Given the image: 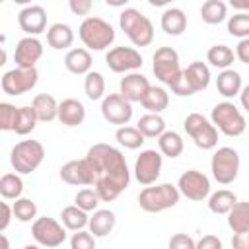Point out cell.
I'll use <instances>...</instances> for the list:
<instances>
[{
	"mask_svg": "<svg viewBox=\"0 0 249 249\" xmlns=\"http://www.w3.org/2000/svg\"><path fill=\"white\" fill-rule=\"evenodd\" d=\"M60 222H62V226L68 231H80V230H86L88 228L89 216H88L86 210L78 208L76 204H70V206H64L60 210Z\"/></svg>",
	"mask_w": 249,
	"mask_h": 249,
	"instance_id": "obj_28",
	"label": "cell"
},
{
	"mask_svg": "<svg viewBox=\"0 0 249 249\" xmlns=\"http://www.w3.org/2000/svg\"><path fill=\"white\" fill-rule=\"evenodd\" d=\"M18 23L25 33V37H37L47 29V10L39 4L25 6L18 14Z\"/></svg>",
	"mask_w": 249,
	"mask_h": 249,
	"instance_id": "obj_17",
	"label": "cell"
},
{
	"mask_svg": "<svg viewBox=\"0 0 249 249\" xmlns=\"http://www.w3.org/2000/svg\"><path fill=\"white\" fill-rule=\"evenodd\" d=\"M60 179L68 185H74V187H89L95 183V173H93V167L91 163L82 158V160H70L66 161L62 167H60Z\"/></svg>",
	"mask_w": 249,
	"mask_h": 249,
	"instance_id": "obj_16",
	"label": "cell"
},
{
	"mask_svg": "<svg viewBox=\"0 0 249 249\" xmlns=\"http://www.w3.org/2000/svg\"><path fill=\"white\" fill-rule=\"evenodd\" d=\"M45 160V146L39 140H21L10 152V163L16 173L29 175Z\"/></svg>",
	"mask_w": 249,
	"mask_h": 249,
	"instance_id": "obj_6",
	"label": "cell"
},
{
	"mask_svg": "<svg viewBox=\"0 0 249 249\" xmlns=\"http://www.w3.org/2000/svg\"><path fill=\"white\" fill-rule=\"evenodd\" d=\"M47 43L54 51H64V49L72 47V43H74V29L62 21L53 23L47 29Z\"/></svg>",
	"mask_w": 249,
	"mask_h": 249,
	"instance_id": "obj_25",
	"label": "cell"
},
{
	"mask_svg": "<svg viewBox=\"0 0 249 249\" xmlns=\"http://www.w3.org/2000/svg\"><path fill=\"white\" fill-rule=\"evenodd\" d=\"M239 165H241V160H239V154L235 148L231 146H222L218 148L214 154H212V160H210V171H212V177L220 183V185H230L237 179L239 175Z\"/></svg>",
	"mask_w": 249,
	"mask_h": 249,
	"instance_id": "obj_7",
	"label": "cell"
},
{
	"mask_svg": "<svg viewBox=\"0 0 249 249\" xmlns=\"http://www.w3.org/2000/svg\"><path fill=\"white\" fill-rule=\"evenodd\" d=\"M228 33L231 37H237L239 41L249 39V14H233L228 18Z\"/></svg>",
	"mask_w": 249,
	"mask_h": 249,
	"instance_id": "obj_40",
	"label": "cell"
},
{
	"mask_svg": "<svg viewBox=\"0 0 249 249\" xmlns=\"http://www.w3.org/2000/svg\"><path fill=\"white\" fill-rule=\"evenodd\" d=\"M16 119H18V107L8 103V101H2L0 103V128L14 132Z\"/></svg>",
	"mask_w": 249,
	"mask_h": 249,
	"instance_id": "obj_43",
	"label": "cell"
},
{
	"mask_svg": "<svg viewBox=\"0 0 249 249\" xmlns=\"http://www.w3.org/2000/svg\"><path fill=\"white\" fill-rule=\"evenodd\" d=\"M117 224V216L113 210L109 208H99L95 210L91 216H89V224H88V230L93 237H107L113 228Z\"/></svg>",
	"mask_w": 249,
	"mask_h": 249,
	"instance_id": "obj_23",
	"label": "cell"
},
{
	"mask_svg": "<svg viewBox=\"0 0 249 249\" xmlns=\"http://www.w3.org/2000/svg\"><path fill=\"white\" fill-rule=\"evenodd\" d=\"M84 91L88 95V99L91 101H99L105 97V78L101 72L91 70L89 74H86L84 78Z\"/></svg>",
	"mask_w": 249,
	"mask_h": 249,
	"instance_id": "obj_39",
	"label": "cell"
},
{
	"mask_svg": "<svg viewBox=\"0 0 249 249\" xmlns=\"http://www.w3.org/2000/svg\"><path fill=\"white\" fill-rule=\"evenodd\" d=\"M2 222H0V233L10 226V220H12V216H14V208L8 204V202H2Z\"/></svg>",
	"mask_w": 249,
	"mask_h": 249,
	"instance_id": "obj_49",
	"label": "cell"
},
{
	"mask_svg": "<svg viewBox=\"0 0 249 249\" xmlns=\"http://www.w3.org/2000/svg\"><path fill=\"white\" fill-rule=\"evenodd\" d=\"M228 226L233 233L249 231V202L237 200L235 206L228 212Z\"/></svg>",
	"mask_w": 249,
	"mask_h": 249,
	"instance_id": "obj_32",
	"label": "cell"
},
{
	"mask_svg": "<svg viewBox=\"0 0 249 249\" xmlns=\"http://www.w3.org/2000/svg\"><path fill=\"white\" fill-rule=\"evenodd\" d=\"M169 249H196V241L187 233H173L167 243Z\"/></svg>",
	"mask_w": 249,
	"mask_h": 249,
	"instance_id": "obj_45",
	"label": "cell"
},
{
	"mask_svg": "<svg viewBox=\"0 0 249 249\" xmlns=\"http://www.w3.org/2000/svg\"><path fill=\"white\" fill-rule=\"evenodd\" d=\"M115 140L119 142V146L126 148V150H138L142 148V144L146 142L144 134L136 128V126H119L115 132Z\"/></svg>",
	"mask_w": 249,
	"mask_h": 249,
	"instance_id": "obj_37",
	"label": "cell"
},
{
	"mask_svg": "<svg viewBox=\"0 0 249 249\" xmlns=\"http://www.w3.org/2000/svg\"><path fill=\"white\" fill-rule=\"evenodd\" d=\"M39 82V72L37 68H12L4 72L0 86L6 95H23L31 91Z\"/></svg>",
	"mask_w": 249,
	"mask_h": 249,
	"instance_id": "obj_11",
	"label": "cell"
},
{
	"mask_svg": "<svg viewBox=\"0 0 249 249\" xmlns=\"http://www.w3.org/2000/svg\"><path fill=\"white\" fill-rule=\"evenodd\" d=\"M39 119L33 111L31 105H23V107H18V119H16V126H14V132L19 134V136H25L29 132L35 130Z\"/></svg>",
	"mask_w": 249,
	"mask_h": 249,
	"instance_id": "obj_38",
	"label": "cell"
},
{
	"mask_svg": "<svg viewBox=\"0 0 249 249\" xmlns=\"http://www.w3.org/2000/svg\"><path fill=\"white\" fill-rule=\"evenodd\" d=\"M99 202H101V198H99L97 191H95V189H89V187L80 189V191L76 193V196H74V204H76L78 208L86 210V212H95V210H99V208H97Z\"/></svg>",
	"mask_w": 249,
	"mask_h": 249,
	"instance_id": "obj_42",
	"label": "cell"
},
{
	"mask_svg": "<svg viewBox=\"0 0 249 249\" xmlns=\"http://www.w3.org/2000/svg\"><path fill=\"white\" fill-rule=\"evenodd\" d=\"M210 123L218 128V132H222L226 136H233V138L241 136L247 128V121H245L243 113L231 101L216 103L210 113Z\"/></svg>",
	"mask_w": 249,
	"mask_h": 249,
	"instance_id": "obj_5",
	"label": "cell"
},
{
	"mask_svg": "<svg viewBox=\"0 0 249 249\" xmlns=\"http://www.w3.org/2000/svg\"><path fill=\"white\" fill-rule=\"evenodd\" d=\"M183 128L189 138L200 150H214L218 146V128L200 113H191L183 121Z\"/></svg>",
	"mask_w": 249,
	"mask_h": 249,
	"instance_id": "obj_8",
	"label": "cell"
},
{
	"mask_svg": "<svg viewBox=\"0 0 249 249\" xmlns=\"http://www.w3.org/2000/svg\"><path fill=\"white\" fill-rule=\"evenodd\" d=\"M183 78L187 82V86L191 88L193 93H198V91H204L210 84V68L208 64L200 62V60H195L191 62L185 70H183Z\"/></svg>",
	"mask_w": 249,
	"mask_h": 249,
	"instance_id": "obj_20",
	"label": "cell"
},
{
	"mask_svg": "<svg viewBox=\"0 0 249 249\" xmlns=\"http://www.w3.org/2000/svg\"><path fill=\"white\" fill-rule=\"evenodd\" d=\"M31 107L39 119V123H51L58 119V101L51 93H37L31 101Z\"/></svg>",
	"mask_w": 249,
	"mask_h": 249,
	"instance_id": "obj_26",
	"label": "cell"
},
{
	"mask_svg": "<svg viewBox=\"0 0 249 249\" xmlns=\"http://www.w3.org/2000/svg\"><path fill=\"white\" fill-rule=\"evenodd\" d=\"M148 89H150V82L140 72L124 74L119 82V93L130 103H140L144 99V95L148 93Z\"/></svg>",
	"mask_w": 249,
	"mask_h": 249,
	"instance_id": "obj_19",
	"label": "cell"
},
{
	"mask_svg": "<svg viewBox=\"0 0 249 249\" xmlns=\"http://www.w3.org/2000/svg\"><path fill=\"white\" fill-rule=\"evenodd\" d=\"M237 202V196L233 191L230 189H218L216 193H210L208 196V210L214 212V214H226L235 206Z\"/></svg>",
	"mask_w": 249,
	"mask_h": 249,
	"instance_id": "obj_31",
	"label": "cell"
},
{
	"mask_svg": "<svg viewBox=\"0 0 249 249\" xmlns=\"http://www.w3.org/2000/svg\"><path fill=\"white\" fill-rule=\"evenodd\" d=\"M105 64L115 74H130L142 68V54L134 47H113L105 54Z\"/></svg>",
	"mask_w": 249,
	"mask_h": 249,
	"instance_id": "obj_13",
	"label": "cell"
},
{
	"mask_svg": "<svg viewBox=\"0 0 249 249\" xmlns=\"http://www.w3.org/2000/svg\"><path fill=\"white\" fill-rule=\"evenodd\" d=\"M58 121L64 126H80L86 121V107L80 99L68 97L58 103Z\"/></svg>",
	"mask_w": 249,
	"mask_h": 249,
	"instance_id": "obj_21",
	"label": "cell"
},
{
	"mask_svg": "<svg viewBox=\"0 0 249 249\" xmlns=\"http://www.w3.org/2000/svg\"><path fill=\"white\" fill-rule=\"evenodd\" d=\"M0 241H2V249H10V241H8V237L4 233L0 235Z\"/></svg>",
	"mask_w": 249,
	"mask_h": 249,
	"instance_id": "obj_52",
	"label": "cell"
},
{
	"mask_svg": "<svg viewBox=\"0 0 249 249\" xmlns=\"http://www.w3.org/2000/svg\"><path fill=\"white\" fill-rule=\"evenodd\" d=\"M136 128L144 134V138H160L167 128H165V121L161 115H154V113H146L138 119Z\"/></svg>",
	"mask_w": 249,
	"mask_h": 249,
	"instance_id": "obj_33",
	"label": "cell"
},
{
	"mask_svg": "<svg viewBox=\"0 0 249 249\" xmlns=\"http://www.w3.org/2000/svg\"><path fill=\"white\" fill-rule=\"evenodd\" d=\"M68 8L74 16H88L89 18V12L93 8V2L91 0H70L68 2Z\"/></svg>",
	"mask_w": 249,
	"mask_h": 249,
	"instance_id": "obj_46",
	"label": "cell"
},
{
	"mask_svg": "<svg viewBox=\"0 0 249 249\" xmlns=\"http://www.w3.org/2000/svg\"><path fill=\"white\" fill-rule=\"evenodd\" d=\"M152 60H154L152 72H154V76L161 84L171 88L181 78L183 68L179 64V54H177V51L173 47H160V49H156Z\"/></svg>",
	"mask_w": 249,
	"mask_h": 249,
	"instance_id": "obj_9",
	"label": "cell"
},
{
	"mask_svg": "<svg viewBox=\"0 0 249 249\" xmlns=\"http://www.w3.org/2000/svg\"><path fill=\"white\" fill-rule=\"evenodd\" d=\"M140 105H142L148 113L160 115V113L165 111L167 105H169V93H167L161 86H150V89H148V93L144 95V99L140 101Z\"/></svg>",
	"mask_w": 249,
	"mask_h": 249,
	"instance_id": "obj_29",
	"label": "cell"
},
{
	"mask_svg": "<svg viewBox=\"0 0 249 249\" xmlns=\"http://www.w3.org/2000/svg\"><path fill=\"white\" fill-rule=\"evenodd\" d=\"M101 115L107 123L117 126H126L132 119V103L121 93H109L101 99Z\"/></svg>",
	"mask_w": 249,
	"mask_h": 249,
	"instance_id": "obj_15",
	"label": "cell"
},
{
	"mask_svg": "<svg viewBox=\"0 0 249 249\" xmlns=\"http://www.w3.org/2000/svg\"><path fill=\"white\" fill-rule=\"evenodd\" d=\"M230 6L241 14H249V0H230Z\"/></svg>",
	"mask_w": 249,
	"mask_h": 249,
	"instance_id": "obj_50",
	"label": "cell"
},
{
	"mask_svg": "<svg viewBox=\"0 0 249 249\" xmlns=\"http://www.w3.org/2000/svg\"><path fill=\"white\" fill-rule=\"evenodd\" d=\"M206 60L210 62V66L220 68V70H228L233 60H235V53L228 47V45H214L208 49L206 53Z\"/></svg>",
	"mask_w": 249,
	"mask_h": 249,
	"instance_id": "obj_35",
	"label": "cell"
},
{
	"mask_svg": "<svg viewBox=\"0 0 249 249\" xmlns=\"http://www.w3.org/2000/svg\"><path fill=\"white\" fill-rule=\"evenodd\" d=\"M181 198V193L177 189V185H171V183H156V185H150V187H144L138 195V204L144 212H150V214H158V212H163L167 208H173L177 206Z\"/></svg>",
	"mask_w": 249,
	"mask_h": 249,
	"instance_id": "obj_4",
	"label": "cell"
},
{
	"mask_svg": "<svg viewBox=\"0 0 249 249\" xmlns=\"http://www.w3.org/2000/svg\"><path fill=\"white\" fill-rule=\"evenodd\" d=\"M177 189L189 200L200 202V200L210 196V179L198 169H189V171L179 175Z\"/></svg>",
	"mask_w": 249,
	"mask_h": 249,
	"instance_id": "obj_14",
	"label": "cell"
},
{
	"mask_svg": "<svg viewBox=\"0 0 249 249\" xmlns=\"http://www.w3.org/2000/svg\"><path fill=\"white\" fill-rule=\"evenodd\" d=\"M161 165H163V156L160 154V150H142L140 156L134 161V177L140 185L150 187L156 185V181L160 179L161 173Z\"/></svg>",
	"mask_w": 249,
	"mask_h": 249,
	"instance_id": "obj_12",
	"label": "cell"
},
{
	"mask_svg": "<svg viewBox=\"0 0 249 249\" xmlns=\"http://www.w3.org/2000/svg\"><path fill=\"white\" fill-rule=\"evenodd\" d=\"M200 18L208 25H218L228 18V4L222 0H206L200 6Z\"/></svg>",
	"mask_w": 249,
	"mask_h": 249,
	"instance_id": "obj_34",
	"label": "cell"
},
{
	"mask_svg": "<svg viewBox=\"0 0 249 249\" xmlns=\"http://www.w3.org/2000/svg\"><path fill=\"white\" fill-rule=\"evenodd\" d=\"M86 160L93 167V189L97 191L101 202H113L130 183V169L123 152L111 144L97 142L89 146Z\"/></svg>",
	"mask_w": 249,
	"mask_h": 249,
	"instance_id": "obj_1",
	"label": "cell"
},
{
	"mask_svg": "<svg viewBox=\"0 0 249 249\" xmlns=\"http://www.w3.org/2000/svg\"><path fill=\"white\" fill-rule=\"evenodd\" d=\"M119 27L134 47H148L154 41V23L136 8H124L121 12Z\"/></svg>",
	"mask_w": 249,
	"mask_h": 249,
	"instance_id": "obj_2",
	"label": "cell"
},
{
	"mask_svg": "<svg viewBox=\"0 0 249 249\" xmlns=\"http://www.w3.org/2000/svg\"><path fill=\"white\" fill-rule=\"evenodd\" d=\"M216 89L222 97L226 99H231L235 95L241 93L243 89V82H241V74L233 68H228V70H222L216 78Z\"/></svg>",
	"mask_w": 249,
	"mask_h": 249,
	"instance_id": "obj_24",
	"label": "cell"
},
{
	"mask_svg": "<svg viewBox=\"0 0 249 249\" xmlns=\"http://www.w3.org/2000/svg\"><path fill=\"white\" fill-rule=\"evenodd\" d=\"M78 37L88 51H105L115 41V27L103 18L89 16L80 23Z\"/></svg>",
	"mask_w": 249,
	"mask_h": 249,
	"instance_id": "obj_3",
	"label": "cell"
},
{
	"mask_svg": "<svg viewBox=\"0 0 249 249\" xmlns=\"http://www.w3.org/2000/svg\"><path fill=\"white\" fill-rule=\"evenodd\" d=\"M158 148H160V154L165 156V158H179L185 150V142H183V136L175 130H165L160 138H158Z\"/></svg>",
	"mask_w": 249,
	"mask_h": 249,
	"instance_id": "obj_30",
	"label": "cell"
},
{
	"mask_svg": "<svg viewBox=\"0 0 249 249\" xmlns=\"http://www.w3.org/2000/svg\"><path fill=\"white\" fill-rule=\"evenodd\" d=\"M12 208H14V218L23 222V224H27L31 220H37V204L31 198L21 196L12 204Z\"/></svg>",
	"mask_w": 249,
	"mask_h": 249,
	"instance_id": "obj_41",
	"label": "cell"
},
{
	"mask_svg": "<svg viewBox=\"0 0 249 249\" xmlns=\"http://www.w3.org/2000/svg\"><path fill=\"white\" fill-rule=\"evenodd\" d=\"M23 193V179L19 173H4L0 179V195L4 200H18Z\"/></svg>",
	"mask_w": 249,
	"mask_h": 249,
	"instance_id": "obj_36",
	"label": "cell"
},
{
	"mask_svg": "<svg viewBox=\"0 0 249 249\" xmlns=\"http://www.w3.org/2000/svg\"><path fill=\"white\" fill-rule=\"evenodd\" d=\"M31 235L37 241V245L47 247V249H54L66 241V228L62 226V222H56L54 218L41 216V218L33 220Z\"/></svg>",
	"mask_w": 249,
	"mask_h": 249,
	"instance_id": "obj_10",
	"label": "cell"
},
{
	"mask_svg": "<svg viewBox=\"0 0 249 249\" xmlns=\"http://www.w3.org/2000/svg\"><path fill=\"white\" fill-rule=\"evenodd\" d=\"M196 249H224V245H222V239L218 235L206 233L196 241Z\"/></svg>",
	"mask_w": 249,
	"mask_h": 249,
	"instance_id": "obj_47",
	"label": "cell"
},
{
	"mask_svg": "<svg viewBox=\"0 0 249 249\" xmlns=\"http://www.w3.org/2000/svg\"><path fill=\"white\" fill-rule=\"evenodd\" d=\"M239 101H241V107L249 113V84L243 86V89H241V93H239Z\"/></svg>",
	"mask_w": 249,
	"mask_h": 249,
	"instance_id": "obj_51",
	"label": "cell"
},
{
	"mask_svg": "<svg viewBox=\"0 0 249 249\" xmlns=\"http://www.w3.org/2000/svg\"><path fill=\"white\" fill-rule=\"evenodd\" d=\"M160 25L167 35H181L187 29V16L181 8H167L160 18Z\"/></svg>",
	"mask_w": 249,
	"mask_h": 249,
	"instance_id": "obj_27",
	"label": "cell"
},
{
	"mask_svg": "<svg viewBox=\"0 0 249 249\" xmlns=\"http://www.w3.org/2000/svg\"><path fill=\"white\" fill-rule=\"evenodd\" d=\"M70 249H95V237L89 233V230L74 231L70 237Z\"/></svg>",
	"mask_w": 249,
	"mask_h": 249,
	"instance_id": "obj_44",
	"label": "cell"
},
{
	"mask_svg": "<svg viewBox=\"0 0 249 249\" xmlns=\"http://www.w3.org/2000/svg\"><path fill=\"white\" fill-rule=\"evenodd\" d=\"M91 54L86 47H76V49H70L64 56V66L68 72L72 74H78V76H86L91 72Z\"/></svg>",
	"mask_w": 249,
	"mask_h": 249,
	"instance_id": "obj_22",
	"label": "cell"
},
{
	"mask_svg": "<svg viewBox=\"0 0 249 249\" xmlns=\"http://www.w3.org/2000/svg\"><path fill=\"white\" fill-rule=\"evenodd\" d=\"M231 249H249V231L233 233V237H231Z\"/></svg>",
	"mask_w": 249,
	"mask_h": 249,
	"instance_id": "obj_48",
	"label": "cell"
},
{
	"mask_svg": "<svg viewBox=\"0 0 249 249\" xmlns=\"http://www.w3.org/2000/svg\"><path fill=\"white\" fill-rule=\"evenodd\" d=\"M21 249H39V245H23Z\"/></svg>",
	"mask_w": 249,
	"mask_h": 249,
	"instance_id": "obj_53",
	"label": "cell"
},
{
	"mask_svg": "<svg viewBox=\"0 0 249 249\" xmlns=\"http://www.w3.org/2000/svg\"><path fill=\"white\" fill-rule=\"evenodd\" d=\"M43 56V43L37 37H23L16 43L14 62L18 68H35Z\"/></svg>",
	"mask_w": 249,
	"mask_h": 249,
	"instance_id": "obj_18",
	"label": "cell"
}]
</instances>
